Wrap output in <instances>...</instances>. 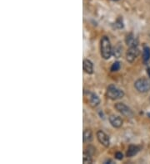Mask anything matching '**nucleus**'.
Segmentation results:
<instances>
[{
	"mask_svg": "<svg viewBox=\"0 0 150 164\" xmlns=\"http://www.w3.org/2000/svg\"><path fill=\"white\" fill-rule=\"evenodd\" d=\"M123 47L121 45H117L116 46H114V48L112 49V55L115 57L116 58L120 57L122 56V52H123Z\"/></svg>",
	"mask_w": 150,
	"mask_h": 164,
	"instance_id": "nucleus-13",
	"label": "nucleus"
},
{
	"mask_svg": "<svg viewBox=\"0 0 150 164\" xmlns=\"http://www.w3.org/2000/svg\"><path fill=\"white\" fill-rule=\"evenodd\" d=\"M109 122L114 128H120L123 125V120L119 116L111 115L109 117Z\"/></svg>",
	"mask_w": 150,
	"mask_h": 164,
	"instance_id": "nucleus-7",
	"label": "nucleus"
},
{
	"mask_svg": "<svg viewBox=\"0 0 150 164\" xmlns=\"http://www.w3.org/2000/svg\"><path fill=\"white\" fill-rule=\"evenodd\" d=\"M93 138V134H92L91 130L89 129H86L83 132V143H89L92 140Z\"/></svg>",
	"mask_w": 150,
	"mask_h": 164,
	"instance_id": "nucleus-12",
	"label": "nucleus"
},
{
	"mask_svg": "<svg viewBox=\"0 0 150 164\" xmlns=\"http://www.w3.org/2000/svg\"><path fill=\"white\" fill-rule=\"evenodd\" d=\"M83 70L86 73H88V74H93V65L89 60H88V59L83 60Z\"/></svg>",
	"mask_w": 150,
	"mask_h": 164,
	"instance_id": "nucleus-8",
	"label": "nucleus"
},
{
	"mask_svg": "<svg viewBox=\"0 0 150 164\" xmlns=\"http://www.w3.org/2000/svg\"><path fill=\"white\" fill-rule=\"evenodd\" d=\"M124 95V91L113 85H110L107 89V96L108 98L111 99H113V100L123 98Z\"/></svg>",
	"mask_w": 150,
	"mask_h": 164,
	"instance_id": "nucleus-2",
	"label": "nucleus"
},
{
	"mask_svg": "<svg viewBox=\"0 0 150 164\" xmlns=\"http://www.w3.org/2000/svg\"><path fill=\"white\" fill-rule=\"evenodd\" d=\"M115 109L118 111L119 113H121L123 115H124L126 117H133V112L131 110V109L129 108L126 104H123V103H117L115 104Z\"/></svg>",
	"mask_w": 150,
	"mask_h": 164,
	"instance_id": "nucleus-4",
	"label": "nucleus"
},
{
	"mask_svg": "<svg viewBox=\"0 0 150 164\" xmlns=\"http://www.w3.org/2000/svg\"><path fill=\"white\" fill-rule=\"evenodd\" d=\"M147 73H148L149 76L150 77V67H149V68H148V70H147Z\"/></svg>",
	"mask_w": 150,
	"mask_h": 164,
	"instance_id": "nucleus-19",
	"label": "nucleus"
},
{
	"mask_svg": "<svg viewBox=\"0 0 150 164\" xmlns=\"http://www.w3.org/2000/svg\"><path fill=\"white\" fill-rule=\"evenodd\" d=\"M112 1H118V0H112Z\"/></svg>",
	"mask_w": 150,
	"mask_h": 164,
	"instance_id": "nucleus-20",
	"label": "nucleus"
},
{
	"mask_svg": "<svg viewBox=\"0 0 150 164\" xmlns=\"http://www.w3.org/2000/svg\"><path fill=\"white\" fill-rule=\"evenodd\" d=\"M139 151V148L138 146H134V145H131L129 146V149L127 151V157H133L134 155H136L138 152Z\"/></svg>",
	"mask_w": 150,
	"mask_h": 164,
	"instance_id": "nucleus-11",
	"label": "nucleus"
},
{
	"mask_svg": "<svg viewBox=\"0 0 150 164\" xmlns=\"http://www.w3.org/2000/svg\"><path fill=\"white\" fill-rule=\"evenodd\" d=\"M83 163H93V160H92L91 154L88 153V152H83Z\"/></svg>",
	"mask_w": 150,
	"mask_h": 164,
	"instance_id": "nucleus-15",
	"label": "nucleus"
},
{
	"mask_svg": "<svg viewBox=\"0 0 150 164\" xmlns=\"http://www.w3.org/2000/svg\"><path fill=\"white\" fill-rule=\"evenodd\" d=\"M143 59L144 62H148L150 59V48L146 46L143 48Z\"/></svg>",
	"mask_w": 150,
	"mask_h": 164,
	"instance_id": "nucleus-14",
	"label": "nucleus"
},
{
	"mask_svg": "<svg viewBox=\"0 0 150 164\" xmlns=\"http://www.w3.org/2000/svg\"><path fill=\"white\" fill-rule=\"evenodd\" d=\"M135 89L141 93H145L150 90V81L149 79L142 78L138 79L137 81L134 83Z\"/></svg>",
	"mask_w": 150,
	"mask_h": 164,
	"instance_id": "nucleus-3",
	"label": "nucleus"
},
{
	"mask_svg": "<svg viewBox=\"0 0 150 164\" xmlns=\"http://www.w3.org/2000/svg\"><path fill=\"white\" fill-rule=\"evenodd\" d=\"M123 157H124V155H123V153L120 152H118L115 153V158H117L118 160H122L123 159Z\"/></svg>",
	"mask_w": 150,
	"mask_h": 164,
	"instance_id": "nucleus-18",
	"label": "nucleus"
},
{
	"mask_svg": "<svg viewBox=\"0 0 150 164\" xmlns=\"http://www.w3.org/2000/svg\"><path fill=\"white\" fill-rule=\"evenodd\" d=\"M100 104V99L94 93H91L89 95V104L92 107H97Z\"/></svg>",
	"mask_w": 150,
	"mask_h": 164,
	"instance_id": "nucleus-9",
	"label": "nucleus"
},
{
	"mask_svg": "<svg viewBox=\"0 0 150 164\" xmlns=\"http://www.w3.org/2000/svg\"><path fill=\"white\" fill-rule=\"evenodd\" d=\"M139 55V49L138 48V46H130L129 49L127 52L126 54V58L127 61L130 63L134 62V60L138 57V56Z\"/></svg>",
	"mask_w": 150,
	"mask_h": 164,
	"instance_id": "nucleus-5",
	"label": "nucleus"
},
{
	"mask_svg": "<svg viewBox=\"0 0 150 164\" xmlns=\"http://www.w3.org/2000/svg\"><path fill=\"white\" fill-rule=\"evenodd\" d=\"M115 28H117L118 29H121L124 28V23H123V20L121 19V18H119V19H118V20L116 21V22H115Z\"/></svg>",
	"mask_w": 150,
	"mask_h": 164,
	"instance_id": "nucleus-17",
	"label": "nucleus"
},
{
	"mask_svg": "<svg viewBox=\"0 0 150 164\" xmlns=\"http://www.w3.org/2000/svg\"><path fill=\"white\" fill-rule=\"evenodd\" d=\"M97 138L100 144H103L104 147H108L110 145V140L108 136L102 130H99L97 132Z\"/></svg>",
	"mask_w": 150,
	"mask_h": 164,
	"instance_id": "nucleus-6",
	"label": "nucleus"
},
{
	"mask_svg": "<svg viewBox=\"0 0 150 164\" xmlns=\"http://www.w3.org/2000/svg\"><path fill=\"white\" fill-rule=\"evenodd\" d=\"M125 41H126V44L129 46H137L138 43L137 39L135 38L133 34H129L125 39Z\"/></svg>",
	"mask_w": 150,
	"mask_h": 164,
	"instance_id": "nucleus-10",
	"label": "nucleus"
},
{
	"mask_svg": "<svg viewBox=\"0 0 150 164\" xmlns=\"http://www.w3.org/2000/svg\"><path fill=\"white\" fill-rule=\"evenodd\" d=\"M100 51H101V56L102 57L108 60L111 57L112 54V49L111 46V42L109 41L108 37L104 36L101 39V45H100Z\"/></svg>",
	"mask_w": 150,
	"mask_h": 164,
	"instance_id": "nucleus-1",
	"label": "nucleus"
},
{
	"mask_svg": "<svg viewBox=\"0 0 150 164\" xmlns=\"http://www.w3.org/2000/svg\"><path fill=\"white\" fill-rule=\"evenodd\" d=\"M121 65H120V62H114L113 64L111 66V70L112 71H118V70L120 69Z\"/></svg>",
	"mask_w": 150,
	"mask_h": 164,
	"instance_id": "nucleus-16",
	"label": "nucleus"
}]
</instances>
